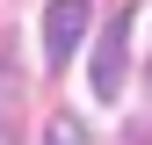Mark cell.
Segmentation results:
<instances>
[{
	"mask_svg": "<svg viewBox=\"0 0 152 145\" xmlns=\"http://www.w3.org/2000/svg\"><path fill=\"white\" fill-rule=\"evenodd\" d=\"M87 22H94L87 0H51V7H44V58H51V65H72V51H80Z\"/></svg>",
	"mask_w": 152,
	"mask_h": 145,
	"instance_id": "1",
	"label": "cell"
},
{
	"mask_svg": "<svg viewBox=\"0 0 152 145\" xmlns=\"http://www.w3.org/2000/svg\"><path fill=\"white\" fill-rule=\"evenodd\" d=\"M15 109H22V72H15V58H7V44H0V138L15 131Z\"/></svg>",
	"mask_w": 152,
	"mask_h": 145,
	"instance_id": "3",
	"label": "cell"
},
{
	"mask_svg": "<svg viewBox=\"0 0 152 145\" xmlns=\"http://www.w3.org/2000/svg\"><path fill=\"white\" fill-rule=\"evenodd\" d=\"M123 58H130V7L109 22L102 51H94V94H102V102H116V94H123Z\"/></svg>",
	"mask_w": 152,
	"mask_h": 145,
	"instance_id": "2",
	"label": "cell"
},
{
	"mask_svg": "<svg viewBox=\"0 0 152 145\" xmlns=\"http://www.w3.org/2000/svg\"><path fill=\"white\" fill-rule=\"evenodd\" d=\"M44 145H94V131H87L80 116H58V123L44 131Z\"/></svg>",
	"mask_w": 152,
	"mask_h": 145,
	"instance_id": "4",
	"label": "cell"
}]
</instances>
